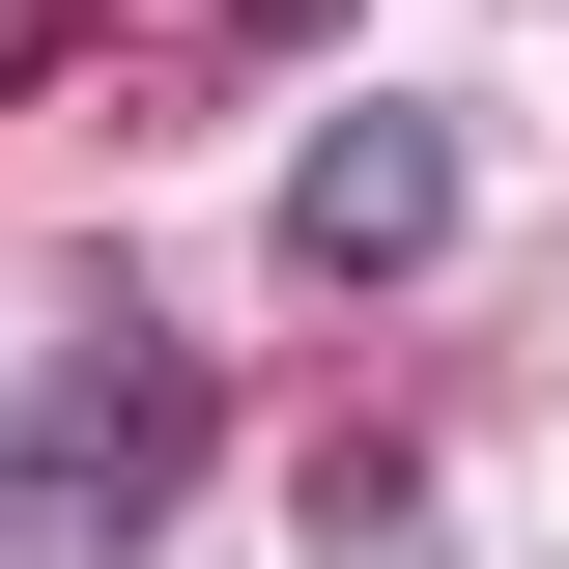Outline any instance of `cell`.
<instances>
[{"mask_svg": "<svg viewBox=\"0 0 569 569\" xmlns=\"http://www.w3.org/2000/svg\"><path fill=\"white\" fill-rule=\"evenodd\" d=\"M284 29H342V0H171V58H284Z\"/></svg>", "mask_w": 569, "mask_h": 569, "instance_id": "obj_4", "label": "cell"}, {"mask_svg": "<svg viewBox=\"0 0 569 569\" xmlns=\"http://www.w3.org/2000/svg\"><path fill=\"white\" fill-rule=\"evenodd\" d=\"M29 512H58V541H171V512H200V370L142 342L114 284H86V342H58V456H29Z\"/></svg>", "mask_w": 569, "mask_h": 569, "instance_id": "obj_1", "label": "cell"}, {"mask_svg": "<svg viewBox=\"0 0 569 569\" xmlns=\"http://www.w3.org/2000/svg\"><path fill=\"white\" fill-rule=\"evenodd\" d=\"M313 541H342V569H427V456H399V427L313 456Z\"/></svg>", "mask_w": 569, "mask_h": 569, "instance_id": "obj_3", "label": "cell"}, {"mask_svg": "<svg viewBox=\"0 0 569 569\" xmlns=\"http://www.w3.org/2000/svg\"><path fill=\"white\" fill-rule=\"evenodd\" d=\"M284 257L313 284H427L456 257V114H342L313 171H284Z\"/></svg>", "mask_w": 569, "mask_h": 569, "instance_id": "obj_2", "label": "cell"}, {"mask_svg": "<svg viewBox=\"0 0 569 569\" xmlns=\"http://www.w3.org/2000/svg\"><path fill=\"white\" fill-rule=\"evenodd\" d=\"M29 58H58V0H0V86H29Z\"/></svg>", "mask_w": 569, "mask_h": 569, "instance_id": "obj_5", "label": "cell"}]
</instances>
